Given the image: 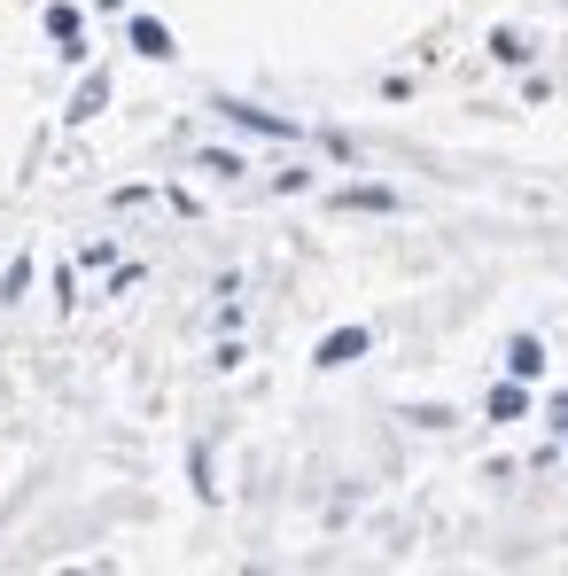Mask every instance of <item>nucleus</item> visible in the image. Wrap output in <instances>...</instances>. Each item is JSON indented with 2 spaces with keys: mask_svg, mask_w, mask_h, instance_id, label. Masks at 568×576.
I'll use <instances>...</instances> for the list:
<instances>
[{
  "mask_svg": "<svg viewBox=\"0 0 568 576\" xmlns=\"http://www.w3.org/2000/svg\"><path fill=\"white\" fill-rule=\"evenodd\" d=\"M102 102H110V78H87V87H78V110H70V117H94Z\"/></svg>",
  "mask_w": 568,
  "mask_h": 576,
  "instance_id": "5",
  "label": "nucleus"
},
{
  "mask_svg": "<svg viewBox=\"0 0 568 576\" xmlns=\"http://www.w3.org/2000/svg\"><path fill=\"white\" fill-rule=\"evenodd\" d=\"M351 359H366V327H336V336L319 343V366H351Z\"/></svg>",
  "mask_w": 568,
  "mask_h": 576,
  "instance_id": "1",
  "label": "nucleus"
},
{
  "mask_svg": "<svg viewBox=\"0 0 568 576\" xmlns=\"http://www.w3.org/2000/svg\"><path fill=\"white\" fill-rule=\"evenodd\" d=\"M507 366H514L522 382H537V374H545V343H537V336H522V343L507 351Z\"/></svg>",
  "mask_w": 568,
  "mask_h": 576,
  "instance_id": "3",
  "label": "nucleus"
},
{
  "mask_svg": "<svg viewBox=\"0 0 568 576\" xmlns=\"http://www.w3.org/2000/svg\"><path fill=\"white\" fill-rule=\"evenodd\" d=\"M226 117H234V125H250V133H288V125H281V117H265V110H241V102H234V110H226Z\"/></svg>",
  "mask_w": 568,
  "mask_h": 576,
  "instance_id": "6",
  "label": "nucleus"
},
{
  "mask_svg": "<svg viewBox=\"0 0 568 576\" xmlns=\"http://www.w3.org/2000/svg\"><path fill=\"white\" fill-rule=\"evenodd\" d=\"M522 405H530V397H522V374H514V382H499V389H491V421H514Z\"/></svg>",
  "mask_w": 568,
  "mask_h": 576,
  "instance_id": "4",
  "label": "nucleus"
},
{
  "mask_svg": "<svg viewBox=\"0 0 568 576\" xmlns=\"http://www.w3.org/2000/svg\"><path fill=\"white\" fill-rule=\"evenodd\" d=\"M133 47H140L148 63H164V55H172V32L156 24V16H133Z\"/></svg>",
  "mask_w": 568,
  "mask_h": 576,
  "instance_id": "2",
  "label": "nucleus"
},
{
  "mask_svg": "<svg viewBox=\"0 0 568 576\" xmlns=\"http://www.w3.org/2000/svg\"><path fill=\"white\" fill-rule=\"evenodd\" d=\"M47 32L55 39H78V9H47Z\"/></svg>",
  "mask_w": 568,
  "mask_h": 576,
  "instance_id": "7",
  "label": "nucleus"
}]
</instances>
